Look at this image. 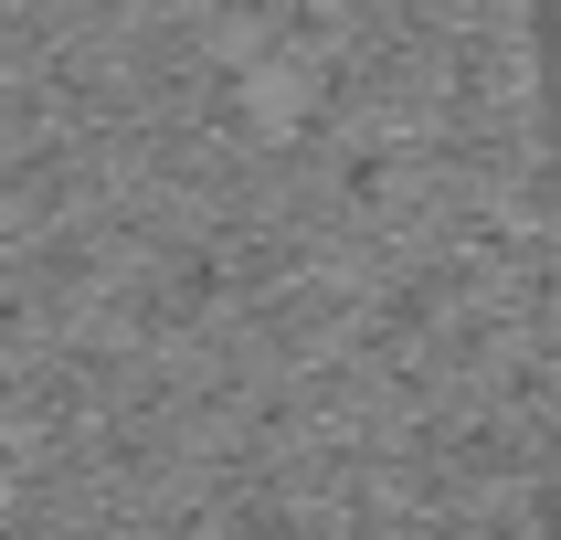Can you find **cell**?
Wrapping results in <instances>:
<instances>
[{
    "instance_id": "cell-1",
    "label": "cell",
    "mask_w": 561,
    "mask_h": 540,
    "mask_svg": "<svg viewBox=\"0 0 561 540\" xmlns=\"http://www.w3.org/2000/svg\"><path fill=\"white\" fill-rule=\"evenodd\" d=\"M551 106H561V0H551Z\"/></svg>"
}]
</instances>
